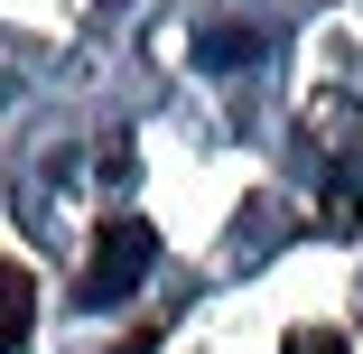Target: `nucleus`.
Wrapping results in <instances>:
<instances>
[{
	"label": "nucleus",
	"instance_id": "nucleus-1",
	"mask_svg": "<svg viewBox=\"0 0 363 354\" xmlns=\"http://www.w3.org/2000/svg\"><path fill=\"white\" fill-rule=\"evenodd\" d=\"M150 261H159V233L140 224V215L103 224L94 233V261H84V308H121L140 280H150Z\"/></svg>",
	"mask_w": 363,
	"mask_h": 354
},
{
	"label": "nucleus",
	"instance_id": "nucleus-2",
	"mask_svg": "<svg viewBox=\"0 0 363 354\" xmlns=\"http://www.w3.org/2000/svg\"><path fill=\"white\" fill-rule=\"evenodd\" d=\"M28 326H38V280H28L10 252H0V354H19Z\"/></svg>",
	"mask_w": 363,
	"mask_h": 354
},
{
	"label": "nucleus",
	"instance_id": "nucleus-3",
	"mask_svg": "<svg viewBox=\"0 0 363 354\" xmlns=\"http://www.w3.org/2000/svg\"><path fill=\"white\" fill-rule=\"evenodd\" d=\"M289 354H345V336H326V326H298V336H289Z\"/></svg>",
	"mask_w": 363,
	"mask_h": 354
}]
</instances>
